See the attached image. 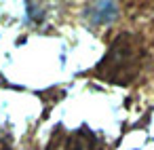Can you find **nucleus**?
<instances>
[{
    "label": "nucleus",
    "mask_w": 154,
    "mask_h": 150,
    "mask_svg": "<svg viewBox=\"0 0 154 150\" xmlns=\"http://www.w3.org/2000/svg\"><path fill=\"white\" fill-rule=\"evenodd\" d=\"M148 61V51L141 36L133 32L120 34L99 61L95 76L108 80L112 85H131L139 78L143 66Z\"/></svg>",
    "instance_id": "obj_1"
},
{
    "label": "nucleus",
    "mask_w": 154,
    "mask_h": 150,
    "mask_svg": "<svg viewBox=\"0 0 154 150\" xmlns=\"http://www.w3.org/2000/svg\"><path fill=\"white\" fill-rule=\"evenodd\" d=\"M47 150H108V148L91 129L82 127V129H76V131L59 129L51 137Z\"/></svg>",
    "instance_id": "obj_2"
},
{
    "label": "nucleus",
    "mask_w": 154,
    "mask_h": 150,
    "mask_svg": "<svg viewBox=\"0 0 154 150\" xmlns=\"http://www.w3.org/2000/svg\"><path fill=\"white\" fill-rule=\"evenodd\" d=\"M114 5L110 2V0H101V2H97L93 9H91V19L97 21V23H103V21H110L114 17Z\"/></svg>",
    "instance_id": "obj_3"
},
{
    "label": "nucleus",
    "mask_w": 154,
    "mask_h": 150,
    "mask_svg": "<svg viewBox=\"0 0 154 150\" xmlns=\"http://www.w3.org/2000/svg\"><path fill=\"white\" fill-rule=\"evenodd\" d=\"M0 150H11V139L7 133L0 131Z\"/></svg>",
    "instance_id": "obj_4"
}]
</instances>
